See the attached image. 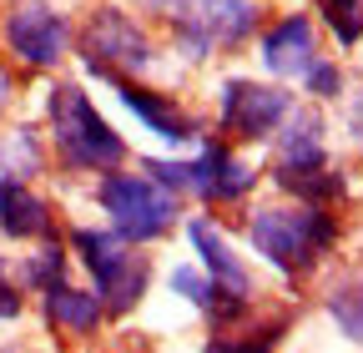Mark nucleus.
Instances as JSON below:
<instances>
[{
  "label": "nucleus",
  "instance_id": "1",
  "mask_svg": "<svg viewBox=\"0 0 363 353\" xmlns=\"http://www.w3.org/2000/svg\"><path fill=\"white\" fill-rule=\"evenodd\" d=\"M323 131L328 126H323V116H318L313 106H288V116L272 126V137H278L272 182H278L288 197H298V202L333 207L348 192V176H343V167H333Z\"/></svg>",
  "mask_w": 363,
  "mask_h": 353
},
{
  "label": "nucleus",
  "instance_id": "2",
  "mask_svg": "<svg viewBox=\"0 0 363 353\" xmlns=\"http://www.w3.org/2000/svg\"><path fill=\"white\" fill-rule=\"evenodd\" d=\"M247 242L252 252L278 268L283 278H298L323 262V252L338 242V217L318 202H278V207H257L247 217Z\"/></svg>",
  "mask_w": 363,
  "mask_h": 353
},
{
  "label": "nucleus",
  "instance_id": "3",
  "mask_svg": "<svg viewBox=\"0 0 363 353\" xmlns=\"http://www.w3.org/2000/svg\"><path fill=\"white\" fill-rule=\"evenodd\" d=\"M45 121H51V142L66 172H116L126 162L121 131L96 111L81 81H56L45 96Z\"/></svg>",
  "mask_w": 363,
  "mask_h": 353
},
{
  "label": "nucleus",
  "instance_id": "4",
  "mask_svg": "<svg viewBox=\"0 0 363 353\" xmlns=\"http://www.w3.org/2000/svg\"><path fill=\"white\" fill-rule=\"evenodd\" d=\"M96 202L111 217V232H121L136 247L167 237L177 228V217H182V197L177 192H167L157 176H147V172H121V167L101 172Z\"/></svg>",
  "mask_w": 363,
  "mask_h": 353
},
{
  "label": "nucleus",
  "instance_id": "5",
  "mask_svg": "<svg viewBox=\"0 0 363 353\" xmlns=\"http://www.w3.org/2000/svg\"><path fill=\"white\" fill-rule=\"evenodd\" d=\"M71 247L86 262V273L96 278V298H101V308L111 318H126L131 308L147 298L152 262H147V252H136V242H126L121 232L71 228Z\"/></svg>",
  "mask_w": 363,
  "mask_h": 353
},
{
  "label": "nucleus",
  "instance_id": "6",
  "mask_svg": "<svg viewBox=\"0 0 363 353\" xmlns=\"http://www.w3.org/2000/svg\"><path fill=\"white\" fill-rule=\"evenodd\" d=\"M172 35L187 61H207L212 51H238L257 35V0H172Z\"/></svg>",
  "mask_w": 363,
  "mask_h": 353
},
{
  "label": "nucleus",
  "instance_id": "7",
  "mask_svg": "<svg viewBox=\"0 0 363 353\" xmlns=\"http://www.w3.org/2000/svg\"><path fill=\"white\" fill-rule=\"evenodd\" d=\"M147 176H157V182L167 192H192L202 202H242L252 187H257V167H247L242 157H233L222 142H207L192 162H172V157H147L142 162Z\"/></svg>",
  "mask_w": 363,
  "mask_h": 353
},
{
  "label": "nucleus",
  "instance_id": "8",
  "mask_svg": "<svg viewBox=\"0 0 363 353\" xmlns=\"http://www.w3.org/2000/svg\"><path fill=\"white\" fill-rule=\"evenodd\" d=\"M0 40L21 66L56 71L71 56V21L51 0H11L6 16H0Z\"/></svg>",
  "mask_w": 363,
  "mask_h": 353
},
{
  "label": "nucleus",
  "instance_id": "9",
  "mask_svg": "<svg viewBox=\"0 0 363 353\" xmlns=\"http://www.w3.org/2000/svg\"><path fill=\"white\" fill-rule=\"evenodd\" d=\"M187 237H192V247H197V257H202V273L212 278V288H217V298H212V323L217 328H227V323H238L242 313H247V303H252V273H247V262L233 252V242H227L222 232H217V223H207V217H192L187 223Z\"/></svg>",
  "mask_w": 363,
  "mask_h": 353
},
{
  "label": "nucleus",
  "instance_id": "10",
  "mask_svg": "<svg viewBox=\"0 0 363 353\" xmlns=\"http://www.w3.org/2000/svg\"><path fill=\"white\" fill-rule=\"evenodd\" d=\"M81 61L86 71H147L157 61L147 30L121 6H101L81 30Z\"/></svg>",
  "mask_w": 363,
  "mask_h": 353
},
{
  "label": "nucleus",
  "instance_id": "11",
  "mask_svg": "<svg viewBox=\"0 0 363 353\" xmlns=\"http://www.w3.org/2000/svg\"><path fill=\"white\" fill-rule=\"evenodd\" d=\"M288 106H293V96L283 86L233 76V81H222V91H217V126L233 142H262V137H272V126L288 116Z\"/></svg>",
  "mask_w": 363,
  "mask_h": 353
},
{
  "label": "nucleus",
  "instance_id": "12",
  "mask_svg": "<svg viewBox=\"0 0 363 353\" xmlns=\"http://www.w3.org/2000/svg\"><path fill=\"white\" fill-rule=\"evenodd\" d=\"M91 76L106 81L111 91L121 96V106H126V111H136V121H142L147 131H157L162 142L187 147V142H197V137H202V121H197L192 111H182L172 96L152 91V86H142V81H131V71H91Z\"/></svg>",
  "mask_w": 363,
  "mask_h": 353
},
{
  "label": "nucleus",
  "instance_id": "13",
  "mask_svg": "<svg viewBox=\"0 0 363 353\" xmlns=\"http://www.w3.org/2000/svg\"><path fill=\"white\" fill-rule=\"evenodd\" d=\"M313 61H318V26H313L303 11H293V16H283L278 26L262 30V66H267L272 76L298 81Z\"/></svg>",
  "mask_w": 363,
  "mask_h": 353
},
{
  "label": "nucleus",
  "instance_id": "14",
  "mask_svg": "<svg viewBox=\"0 0 363 353\" xmlns=\"http://www.w3.org/2000/svg\"><path fill=\"white\" fill-rule=\"evenodd\" d=\"M0 232L30 242V237H56V212L40 192H30V182L21 176H0Z\"/></svg>",
  "mask_w": 363,
  "mask_h": 353
},
{
  "label": "nucleus",
  "instance_id": "15",
  "mask_svg": "<svg viewBox=\"0 0 363 353\" xmlns=\"http://www.w3.org/2000/svg\"><path fill=\"white\" fill-rule=\"evenodd\" d=\"M40 308H45V323L56 333H71V338H91L106 318L101 298L86 293V288H71V283H51L40 293Z\"/></svg>",
  "mask_w": 363,
  "mask_h": 353
},
{
  "label": "nucleus",
  "instance_id": "16",
  "mask_svg": "<svg viewBox=\"0 0 363 353\" xmlns=\"http://www.w3.org/2000/svg\"><path fill=\"white\" fill-rule=\"evenodd\" d=\"M35 172H45V147L35 137V126L0 131V176H21V182H30Z\"/></svg>",
  "mask_w": 363,
  "mask_h": 353
},
{
  "label": "nucleus",
  "instance_id": "17",
  "mask_svg": "<svg viewBox=\"0 0 363 353\" xmlns=\"http://www.w3.org/2000/svg\"><path fill=\"white\" fill-rule=\"evenodd\" d=\"M323 308H328V318L338 323V333H343L348 343H358V348H363V273L338 278V283L328 288Z\"/></svg>",
  "mask_w": 363,
  "mask_h": 353
},
{
  "label": "nucleus",
  "instance_id": "18",
  "mask_svg": "<svg viewBox=\"0 0 363 353\" xmlns=\"http://www.w3.org/2000/svg\"><path fill=\"white\" fill-rule=\"evenodd\" d=\"M61 273H66V247H61L56 237H45V247L26 257V268H21V283H26L30 293H45L51 283H61Z\"/></svg>",
  "mask_w": 363,
  "mask_h": 353
},
{
  "label": "nucleus",
  "instance_id": "19",
  "mask_svg": "<svg viewBox=\"0 0 363 353\" xmlns=\"http://www.w3.org/2000/svg\"><path fill=\"white\" fill-rule=\"evenodd\" d=\"M318 11L333 26L338 46H358L363 40V0H318Z\"/></svg>",
  "mask_w": 363,
  "mask_h": 353
},
{
  "label": "nucleus",
  "instance_id": "20",
  "mask_svg": "<svg viewBox=\"0 0 363 353\" xmlns=\"http://www.w3.org/2000/svg\"><path fill=\"white\" fill-rule=\"evenodd\" d=\"M172 293H182L192 308H212V298H217V288H212V278L202 273V268H187V262H182V268H172Z\"/></svg>",
  "mask_w": 363,
  "mask_h": 353
},
{
  "label": "nucleus",
  "instance_id": "21",
  "mask_svg": "<svg viewBox=\"0 0 363 353\" xmlns=\"http://www.w3.org/2000/svg\"><path fill=\"white\" fill-rule=\"evenodd\" d=\"M298 81L308 86L318 101H338V96H343V71H338V61H323V56H318Z\"/></svg>",
  "mask_w": 363,
  "mask_h": 353
},
{
  "label": "nucleus",
  "instance_id": "22",
  "mask_svg": "<svg viewBox=\"0 0 363 353\" xmlns=\"http://www.w3.org/2000/svg\"><path fill=\"white\" fill-rule=\"evenodd\" d=\"M21 308H26L21 283H11V278H6V262H0V323H6V318H21Z\"/></svg>",
  "mask_w": 363,
  "mask_h": 353
},
{
  "label": "nucleus",
  "instance_id": "23",
  "mask_svg": "<svg viewBox=\"0 0 363 353\" xmlns=\"http://www.w3.org/2000/svg\"><path fill=\"white\" fill-rule=\"evenodd\" d=\"M348 131L363 142V81H358V91H348Z\"/></svg>",
  "mask_w": 363,
  "mask_h": 353
},
{
  "label": "nucleus",
  "instance_id": "24",
  "mask_svg": "<svg viewBox=\"0 0 363 353\" xmlns=\"http://www.w3.org/2000/svg\"><path fill=\"white\" fill-rule=\"evenodd\" d=\"M6 101H11V86H6V81H0V111H6Z\"/></svg>",
  "mask_w": 363,
  "mask_h": 353
}]
</instances>
